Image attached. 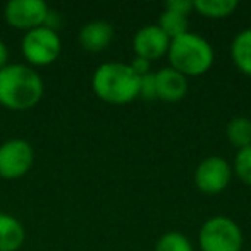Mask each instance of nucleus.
I'll use <instances>...</instances> for the list:
<instances>
[{"mask_svg": "<svg viewBox=\"0 0 251 251\" xmlns=\"http://www.w3.org/2000/svg\"><path fill=\"white\" fill-rule=\"evenodd\" d=\"M43 79L28 64L9 62L0 69V105L12 112L36 107L43 97Z\"/></svg>", "mask_w": 251, "mask_h": 251, "instance_id": "1", "label": "nucleus"}, {"mask_svg": "<svg viewBox=\"0 0 251 251\" xmlns=\"http://www.w3.org/2000/svg\"><path fill=\"white\" fill-rule=\"evenodd\" d=\"M91 90L105 103H131L140 98V76H136L129 64L103 62L93 71Z\"/></svg>", "mask_w": 251, "mask_h": 251, "instance_id": "2", "label": "nucleus"}, {"mask_svg": "<svg viewBox=\"0 0 251 251\" xmlns=\"http://www.w3.org/2000/svg\"><path fill=\"white\" fill-rule=\"evenodd\" d=\"M167 59L169 67L184 74L186 77H195L203 76L212 69L215 52L208 40L188 31L186 35L171 40Z\"/></svg>", "mask_w": 251, "mask_h": 251, "instance_id": "3", "label": "nucleus"}, {"mask_svg": "<svg viewBox=\"0 0 251 251\" xmlns=\"http://www.w3.org/2000/svg\"><path fill=\"white\" fill-rule=\"evenodd\" d=\"M243 230L227 215H213L201 224L198 244L201 251H243Z\"/></svg>", "mask_w": 251, "mask_h": 251, "instance_id": "4", "label": "nucleus"}, {"mask_svg": "<svg viewBox=\"0 0 251 251\" xmlns=\"http://www.w3.org/2000/svg\"><path fill=\"white\" fill-rule=\"evenodd\" d=\"M21 52L28 66H31L33 69L45 67L53 64L60 57L62 42L55 29L42 26V28L25 33L21 40Z\"/></svg>", "mask_w": 251, "mask_h": 251, "instance_id": "5", "label": "nucleus"}, {"mask_svg": "<svg viewBox=\"0 0 251 251\" xmlns=\"http://www.w3.org/2000/svg\"><path fill=\"white\" fill-rule=\"evenodd\" d=\"M35 164V148L23 138H11L0 145V177L5 181L21 179Z\"/></svg>", "mask_w": 251, "mask_h": 251, "instance_id": "6", "label": "nucleus"}, {"mask_svg": "<svg viewBox=\"0 0 251 251\" xmlns=\"http://www.w3.org/2000/svg\"><path fill=\"white\" fill-rule=\"evenodd\" d=\"M49 14L50 7L43 0H11L4 7L5 23L25 33L45 26Z\"/></svg>", "mask_w": 251, "mask_h": 251, "instance_id": "7", "label": "nucleus"}, {"mask_svg": "<svg viewBox=\"0 0 251 251\" xmlns=\"http://www.w3.org/2000/svg\"><path fill=\"white\" fill-rule=\"evenodd\" d=\"M234 177L232 164L222 157H206L195 169V186L203 195H219L230 184Z\"/></svg>", "mask_w": 251, "mask_h": 251, "instance_id": "8", "label": "nucleus"}, {"mask_svg": "<svg viewBox=\"0 0 251 251\" xmlns=\"http://www.w3.org/2000/svg\"><path fill=\"white\" fill-rule=\"evenodd\" d=\"M171 38L157 25H147L136 31L133 38V52L136 57L153 62L167 57Z\"/></svg>", "mask_w": 251, "mask_h": 251, "instance_id": "9", "label": "nucleus"}, {"mask_svg": "<svg viewBox=\"0 0 251 251\" xmlns=\"http://www.w3.org/2000/svg\"><path fill=\"white\" fill-rule=\"evenodd\" d=\"M155 81H157V98L165 103H177L188 95V77L172 67H162L158 73H155Z\"/></svg>", "mask_w": 251, "mask_h": 251, "instance_id": "10", "label": "nucleus"}, {"mask_svg": "<svg viewBox=\"0 0 251 251\" xmlns=\"http://www.w3.org/2000/svg\"><path fill=\"white\" fill-rule=\"evenodd\" d=\"M114 40V26L103 19H95L81 28L79 45L86 52L98 53L103 52Z\"/></svg>", "mask_w": 251, "mask_h": 251, "instance_id": "11", "label": "nucleus"}, {"mask_svg": "<svg viewBox=\"0 0 251 251\" xmlns=\"http://www.w3.org/2000/svg\"><path fill=\"white\" fill-rule=\"evenodd\" d=\"M26 230L18 217L0 212V251H18L25 244Z\"/></svg>", "mask_w": 251, "mask_h": 251, "instance_id": "12", "label": "nucleus"}, {"mask_svg": "<svg viewBox=\"0 0 251 251\" xmlns=\"http://www.w3.org/2000/svg\"><path fill=\"white\" fill-rule=\"evenodd\" d=\"M230 59L239 73L251 77V28L243 29L232 38Z\"/></svg>", "mask_w": 251, "mask_h": 251, "instance_id": "13", "label": "nucleus"}, {"mask_svg": "<svg viewBox=\"0 0 251 251\" xmlns=\"http://www.w3.org/2000/svg\"><path fill=\"white\" fill-rule=\"evenodd\" d=\"M195 12L206 19H226L239 7L236 0H193Z\"/></svg>", "mask_w": 251, "mask_h": 251, "instance_id": "14", "label": "nucleus"}, {"mask_svg": "<svg viewBox=\"0 0 251 251\" xmlns=\"http://www.w3.org/2000/svg\"><path fill=\"white\" fill-rule=\"evenodd\" d=\"M226 136L237 150L251 147V119L244 115L232 117L226 126Z\"/></svg>", "mask_w": 251, "mask_h": 251, "instance_id": "15", "label": "nucleus"}, {"mask_svg": "<svg viewBox=\"0 0 251 251\" xmlns=\"http://www.w3.org/2000/svg\"><path fill=\"white\" fill-rule=\"evenodd\" d=\"M157 26L169 36L171 40L177 38V36H182L189 31V19L182 14H177L174 11H169V9H164L162 14L158 16V23Z\"/></svg>", "mask_w": 251, "mask_h": 251, "instance_id": "16", "label": "nucleus"}, {"mask_svg": "<svg viewBox=\"0 0 251 251\" xmlns=\"http://www.w3.org/2000/svg\"><path fill=\"white\" fill-rule=\"evenodd\" d=\"M155 251H195L191 241L179 230H169L158 237Z\"/></svg>", "mask_w": 251, "mask_h": 251, "instance_id": "17", "label": "nucleus"}, {"mask_svg": "<svg viewBox=\"0 0 251 251\" xmlns=\"http://www.w3.org/2000/svg\"><path fill=\"white\" fill-rule=\"evenodd\" d=\"M232 172L243 184L251 188V147L237 150L232 162Z\"/></svg>", "mask_w": 251, "mask_h": 251, "instance_id": "18", "label": "nucleus"}, {"mask_svg": "<svg viewBox=\"0 0 251 251\" xmlns=\"http://www.w3.org/2000/svg\"><path fill=\"white\" fill-rule=\"evenodd\" d=\"M140 98H143V100H147V101L158 100L155 73H150V74H147V76L140 77Z\"/></svg>", "mask_w": 251, "mask_h": 251, "instance_id": "19", "label": "nucleus"}, {"mask_svg": "<svg viewBox=\"0 0 251 251\" xmlns=\"http://www.w3.org/2000/svg\"><path fill=\"white\" fill-rule=\"evenodd\" d=\"M164 9L174 11V12H177V14L186 16V18H189V14H191V12H195L193 0H169V2H165Z\"/></svg>", "mask_w": 251, "mask_h": 251, "instance_id": "20", "label": "nucleus"}, {"mask_svg": "<svg viewBox=\"0 0 251 251\" xmlns=\"http://www.w3.org/2000/svg\"><path fill=\"white\" fill-rule=\"evenodd\" d=\"M131 66V69L136 73V76H147V74H150L151 73V62H148V60H145V59H140V57H134V60L129 64Z\"/></svg>", "mask_w": 251, "mask_h": 251, "instance_id": "21", "label": "nucleus"}, {"mask_svg": "<svg viewBox=\"0 0 251 251\" xmlns=\"http://www.w3.org/2000/svg\"><path fill=\"white\" fill-rule=\"evenodd\" d=\"M9 64V47L4 40L0 38V69H4Z\"/></svg>", "mask_w": 251, "mask_h": 251, "instance_id": "22", "label": "nucleus"}]
</instances>
